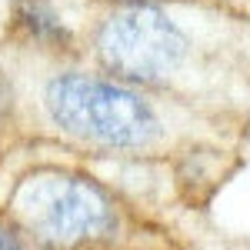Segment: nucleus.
Instances as JSON below:
<instances>
[{"instance_id": "obj_1", "label": "nucleus", "mask_w": 250, "mask_h": 250, "mask_svg": "<svg viewBox=\"0 0 250 250\" xmlns=\"http://www.w3.org/2000/svg\"><path fill=\"white\" fill-rule=\"evenodd\" d=\"M47 114L63 134L114 150H137L157 137V117L147 100L127 87L83 74L50 80Z\"/></svg>"}, {"instance_id": "obj_2", "label": "nucleus", "mask_w": 250, "mask_h": 250, "mask_svg": "<svg viewBox=\"0 0 250 250\" xmlns=\"http://www.w3.org/2000/svg\"><path fill=\"white\" fill-rule=\"evenodd\" d=\"M20 224L47 250H80L107 240L117 227L110 197L87 177L34 173L14 193Z\"/></svg>"}, {"instance_id": "obj_3", "label": "nucleus", "mask_w": 250, "mask_h": 250, "mask_svg": "<svg viewBox=\"0 0 250 250\" xmlns=\"http://www.w3.org/2000/svg\"><path fill=\"white\" fill-rule=\"evenodd\" d=\"M100 60L130 80H157L170 74L184 54V34L164 10L130 7L100 27Z\"/></svg>"}, {"instance_id": "obj_4", "label": "nucleus", "mask_w": 250, "mask_h": 250, "mask_svg": "<svg viewBox=\"0 0 250 250\" xmlns=\"http://www.w3.org/2000/svg\"><path fill=\"white\" fill-rule=\"evenodd\" d=\"M20 23H23L34 37L67 40V30H63V23L57 20V14H54L47 3H40V0H27V3L20 7Z\"/></svg>"}, {"instance_id": "obj_5", "label": "nucleus", "mask_w": 250, "mask_h": 250, "mask_svg": "<svg viewBox=\"0 0 250 250\" xmlns=\"http://www.w3.org/2000/svg\"><path fill=\"white\" fill-rule=\"evenodd\" d=\"M0 250H23V244H20V233L10 227V224H3L0 220Z\"/></svg>"}]
</instances>
